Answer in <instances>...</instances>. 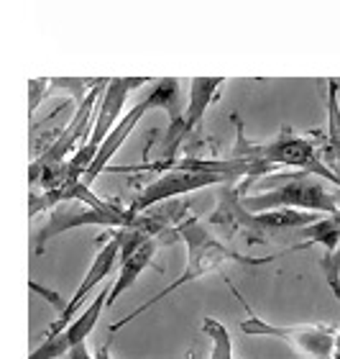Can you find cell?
Segmentation results:
<instances>
[{"instance_id":"cell-15","label":"cell","mask_w":340,"mask_h":359,"mask_svg":"<svg viewBox=\"0 0 340 359\" xmlns=\"http://www.w3.org/2000/svg\"><path fill=\"white\" fill-rule=\"evenodd\" d=\"M299 236L307 241H315L320 247H325V252H335V249L340 247V213H335V216H323L318 224L302 229Z\"/></svg>"},{"instance_id":"cell-3","label":"cell","mask_w":340,"mask_h":359,"mask_svg":"<svg viewBox=\"0 0 340 359\" xmlns=\"http://www.w3.org/2000/svg\"><path fill=\"white\" fill-rule=\"evenodd\" d=\"M238 126V142L236 149H233V159H259V162H267V165H284V167H295L299 172H310L318 175V177L327 180L330 185L340 187V177L327 167V162L320 157L315 142L304 139V136H295L289 128H284L276 139L267 144H251L248 139H243V128H241V121Z\"/></svg>"},{"instance_id":"cell-19","label":"cell","mask_w":340,"mask_h":359,"mask_svg":"<svg viewBox=\"0 0 340 359\" xmlns=\"http://www.w3.org/2000/svg\"><path fill=\"white\" fill-rule=\"evenodd\" d=\"M46 88H49V80H31V83H29V97H31L29 111L31 113L38 108V100L46 95Z\"/></svg>"},{"instance_id":"cell-16","label":"cell","mask_w":340,"mask_h":359,"mask_svg":"<svg viewBox=\"0 0 340 359\" xmlns=\"http://www.w3.org/2000/svg\"><path fill=\"white\" fill-rule=\"evenodd\" d=\"M202 331L210 339V359H233V341H230L228 329L215 318H202Z\"/></svg>"},{"instance_id":"cell-21","label":"cell","mask_w":340,"mask_h":359,"mask_svg":"<svg viewBox=\"0 0 340 359\" xmlns=\"http://www.w3.org/2000/svg\"><path fill=\"white\" fill-rule=\"evenodd\" d=\"M95 359H113V354H111V341H105V344L97 346Z\"/></svg>"},{"instance_id":"cell-11","label":"cell","mask_w":340,"mask_h":359,"mask_svg":"<svg viewBox=\"0 0 340 359\" xmlns=\"http://www.w3.org/2000/svg\"><path fill=\"white\" fill-rule=\"evenodd\" d=\"M108 295H111V285H105L103 290L95 292V298L85 311H82L67 329L57 334V337L41 339V344L31 352L29 359H59L62 354H69L74 346H80L87 341V337L92 334V329L97 326V318L103 313V308H108Z\"/></svg>"},{"instance_id":"cell-18","label":"cell","mask_w":340,"mask_h":359,"mask_svg":"<svg viewBox=\"0 0 340 359\" xmlns=\"http://www.w3.org/2000/svg\"><path fill=\"white\" fill-rule=\"evenodd\" d=\"M29 287H31V292H36V295H41V298H44L46 303H49V306H52L54 311H57V313H59V316L64 313V311H67L69 300L62 298L59 292H54V290H49V287H44V285H38L36 280H31Z\"/></svg>"},{"instance_id":"cell-9","label":"cell","mask_w":340,"mask_h":359,"mask_svg":"<svg viewBox=\"0 0 340 359\" xmlns=\"http://www.w3.org/2000/svg\"><path fill=\"white\" fill-rule=\"evenodd\" d=\"M222 88L220 77H197L190 85V105L187 111L182 113V118L174 121L167 126V136H164V157L162 162L169 165V162H177V151L179 147L187 142V136L192 134L194 128L200 126L202 118H205V111L215 103L218 97V90Z\"/></svg>"},{"instance_id":"cell-10","label":"cell","mask_w":340,"mask_h":359,"mask_svg":"<svg viewBox=\"0 0 340 359\" xmlns=\"http://www.w3.org/2000/svg\"><path fill=\"white\" fill-rule=\"evenodd\" d=\"M108 83H111V80H103L97 88H92L87 95L82 97L80 103H77V111H74L72 121L67 123V128L62 131L59 139H57L36 162H41V165H64V162H67V154L77 147V142L87 144L90 134H92V126H95L97 105H100V97H103Z\"/></svg>"},{"instance_id":"cell-5","label":"cell","mask_w":340,"mask_h":359,"mask_svg":"<svg viewBox=\"0 0 340 359\" xmlns=\"http://www.w3.org/2000/svg\"><path fill=\"white\" fill-rule=\"evenodd\" d=\"M230 290L241 300V306L246 308V318L241 321V331L248 337H271L287 341L289 346H295L297 352H302L310 359H333L335 344H338V334L333 326H271L264 318L253 313V308L246 303V298L238 292L236 285H230Z\"/></svg>"},{"instance_id":"cell-14","label":"cell","mask_w":340,"mask_h":359,"mask_svg":"<svg viewBox=\"0 0 340 359\" xmlns=\"http://www.w3.org/2000/svg\"><path fill=\"white\" fill-rule=\"evenodd\" d=\"M327 167L340 177V83H327Z\"/></svg>"},{"instance_id":"cell-6","label":"cell","mask_w":340,"mask_h":359,"mask_svg":"<svg viewBox=\"0 0 340 359\" xmlns=\"http://www.w3.org/2000/svg\"><path fill=\"white\" fill-rule=\"evenodd\" d=\"M215 210L207 216V224L222 241H233L236 236H243L251 247L267 244L271 233L264 229L259 213H248L243 208V193L241 182H222L215 187Z\"/></svg>"},{"instance_id":"cell-12","label":"cell","mask_w":340,"mask_h":359,"mask_svg":"<svg viewBox=\"0 0 340 359\" xmlns=\"http://www.w3.org/2000/svg\"><path fill=\"white\" fill-rule=\"evenodd\" d=\"M120 247H123V239H120V233L115 231V236H113L111 241H105L103 244V249L97 252V257H95V262L90 264V269H87V275H85V280L80 283V287L74 290V295L69 298V306H67V311L57 318V321L52 323V329L46 331V337L44 339H49V337H57V334H62V331L67 329L69 323L80 316V308H82V303H85V298H87L90 292L95 290L97 285H103L105 283V277L111 275L113 269H115V264H120ZM85 311V308H82Z\"/></svg>"},{"instance_id":"cell-17","label":"cell","mask_w":340,"mask_h":359,"mask_svg":"<svg viewBox=\"0 0 340 359\" xmlns=\"http://www.w3.org/2000/svg\"><path fill=\"white\" fill-rule=\"evenodd\" d=\"M320 267H323V275L327 280V287L340 306V247L335 252H325V257L320 259Z\"/></svg>"},{"instance_id":"cell-1","label":"cell","mask_w":340,"mask_h":359,"mask_svg":"<svg viewBox=\"0 0 340 359\" xmlns=\"http://www.w3.org/2000/svg\"><path fill=\"white\" fill-rule=\"evenodd\" d=\"M243 208L248 213H269V210H307L320 216L340 213V187L310 172L267 175L248 182L241 180Z\"/></svg>"},{"instance_id":"cell-20","label":"cell","mask_w":340,"mask_h":359,"mask_svg":"<svg viewBox=\"0 0 340 359\" xmlns=\"http://www.w3.org/2000/svg\"><path fill=\"white\" fill-rule=\"evenodd\" d=\"M67 359H95V354H90L87 344H80V346H74L72 352L67 354Z\"/></svg>"},{"instance_id":"cell-2","label":"cell","mask_w":340,"mask_h":359,"mask_svg":"<svg viewBox=\"0 0 340 359\" xmlns=\"http://www.w3.org/2000/svg\"><path fill=\"white\" fill-rule=\"evenodd\" d=\"M177 233H179V241H185L187 247V264H185V272L169 285V287H164L159 295H154L151 300H146L141 308H136L134 313L123 316L120 321H115L111 326V334L120 331L123 326L139 318L141 313H146L156 303H162L164 298H169L171 292H177L179 287H185V285L194 283V280H202L205 275L210 272H220L225 264H248V267H261V264H271L276 259H281L284 255H271V257H248V255H241V252H233L228 244H222L213 236V233L207 231L205 226L197 221L194 216H187L182 224L177 226Z\"/></svg>"},{"instance_id":"cell-13","label":"cell","mask_w":340,"mask_h":359,"mask_svg":"<svg viewBox=\"0 0 340 359\" xmlns=\"http://www.w3.org/2000/svg\"><path fill=\"white\" fill-rule=\"evenodd\" d=\"M156 249H159V244H156L154 239H148L146 244H141L139 249H136L134 255L128 257H120V272L118 277H115V283L111 285V295H108V308L115 306V300L123 295V292L131 287V285L139 280V275L143 272V269L151 264V259H154Z\"/></svg>"},{"instance_id":"cell-8","label":"cell","mask_w":340,"mask_h":359,"mask_svg":"<svg viewBox=\"0 0 340 359\" xmlns=\"http://www.w3.org/2000/svg\"><path fill=\"white\" fill-rule=\"evenodd\" d=\"M80 226H126V208L120 210H97L85 203H62L49 213L41 231L34 236V249L36 255H44L46 244L57 239L59 233H67L80 229Z\"/></svg>"},{"instance_id":"cell-4","label":"cell","mask_w":340,"mask_h":359,"mask_svg":"<svg viewBox=\"0 0 340 359\" xmlns=\"http://www.w3.org/2000/svg\"><path fill=\"white\" fill-rule=\"evenodd\" d=\"M143 83H146V80H141V77H128V80L113 77L111 83H108L103 97H100V105H97L95 126H92V134H90L87 144H82V149H77V154L67 162L69 180H82L87 175V170L97 159V151H100V147L105 144V139L113 134V128L118 126L120 111H123L128 95H131L136 88H141Z\"/></svg>"},{"instance_id":"cell-7","label":"cell","mask_w":340,"mask_h":359,"mask_svg":"<svg viewBox=\"0 0 340 359\" xmlns=\"http://www.w3.org/2000/svg\"><path fill=\"white\" fill-rule=\"evenodd\" d=\"M222 182H241V180L225 177V175H200V172H182V170H167V172L156 175L151 182H146V187L134 198V203L126 208V226L134 221L136 216L146 213L154 205L169 203L179 195H190L200 187H220ZM123 226V229H126Z\"/></svg>"}]
</instances>
